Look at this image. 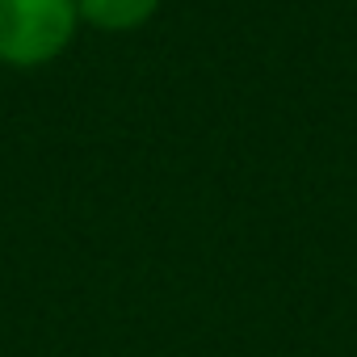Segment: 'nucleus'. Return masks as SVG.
Instances as JSON below:
<instances>
[{
    "mask_svg": "<svg viewBox=\"0 0 357 357\" xmlns=\"http://www.w3.org/2000/svg\"><path fill=\"white\" fill-rule=\"evenodd\" d=\"M160 9V0H76V13L101 30H135Z\"/></svg>",
    "mask_w": 357,
    "mask_h": 357,
    "instance_id": "f03ea898",
    "label": "nucleus"
},
{
    "mask_svg": "<svg viewBox=\"0 0 357 357\" xmlns=\"http://www.w3.org/2000/svg\"><path fill=\"white\" fill-rule=\"evenodd\" d=\"M76 0H0V59L17 68L51 63L76 34Z\"/></svg>",
    "mask_w": 357,
    "mask_h": 357,
    "instance_id": "f257e3e1",
    "label": "nucleus"
}]
</instances>
